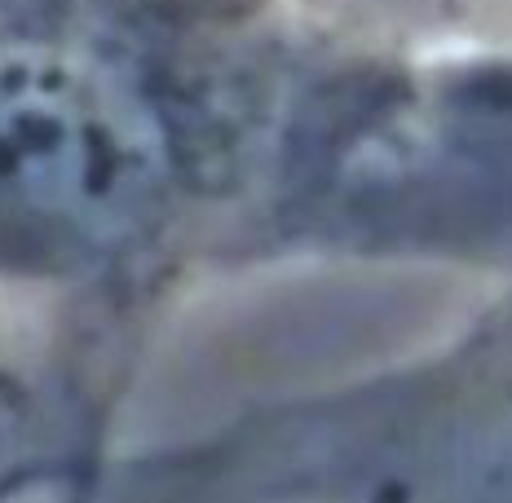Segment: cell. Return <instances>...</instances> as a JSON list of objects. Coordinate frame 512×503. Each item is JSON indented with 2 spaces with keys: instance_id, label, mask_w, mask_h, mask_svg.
Here are the masks:
<instances>
[{
  "instance_id": "obj_1",
  "label": "cell",
  "mask_w": 512,
  "mask_h": 503,
  "mask_svg": "<svg viewBox=\"0 0 512 503\" xmlns=\"http://www.w3.org/2000/svg\"><path fill=\"white\" fill-rule=\"evenodd\" d=\"M336 278H512V49L314 0H0V323L58 486L177 327Z\"/></svg>"
},
{
  "instance_id": "obj_2",
  "label": "cell",
  "mask_w": 512,
  "mask_h": 503,
  "mask_svg": "<svg viewBox=\"0 0 512 503\" xmlns=\"http://www.w3.org/2000/svg\"><path fill=\"white\" fill-rule=\"evenodd\" d=\"M327 287L358 323L137 389L67 503H512V278Z\"/></svg>"
},
{
  "instance_id": "obj_3",
  "label": "cell",
  "mask_w": 512,
  "mask_h": 503,
  "mask_svg": "<svg viewBox=\"0 0 512 503\" xmlns=\"http://www.w3.org/2000/svg\"><path fill=\"white\" fill-rule=\"evenodd\" d=\"M323 14L420 53L512 49V0H314Z\"/></svg>"
}]
</instances>
